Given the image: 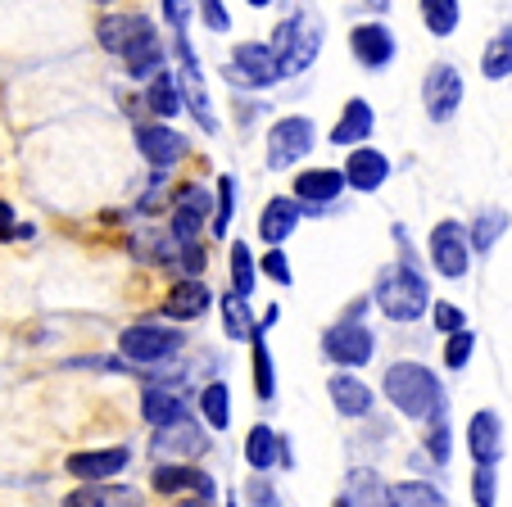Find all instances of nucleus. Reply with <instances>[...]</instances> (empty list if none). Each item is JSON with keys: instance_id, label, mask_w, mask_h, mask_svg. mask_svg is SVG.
I'll use <instances>...</instances> for the list:
<instances>
[{"instance_id": "obj_1", "label": "nucleus", "mask_w": 512, "mask_h": 507, "mask_svg": "<svg viewBox=\"0 0 512 507\" xmlns=\"http://www.w3.org/2000/svg\"><path fill=\"white\" fill-rule=\"evenodd\" d=\"M381 390H386V399L413 421L440 417V408H445V390H440L431 367H422V363H395L386 372V381H381Z\"/></svg>"}, {"instance_id": "obj_2", "label": "nucleus", "mask_w": 512, "mask_h": 507, "mask_svg": "<svg viewBox=\"0 0 512 507\" xmlns=\"http://www.w3.org/2000/svg\"><path fill=\"white\" fill-rule=\"evenodd\" d=\"M322 32H327V23H322L318 10H295L286 23L277 28V37H272V55H277V68L281 77L290 73H304V68L318 59L322 50Z\"/></svg>"}, {"instance_id": "obj_3", "label": "nucleus", "mask_w": 512, "mask_h": 507, "mask_svg": "<svg viewBox=\"0 0 512 507\" xmlns=\"http://www.w3.org/2000/svg\"><path fill=\"white\" fill-rule=\"evenodd\" d=\"M377 304L390 322H417L431 308V290H426L422 272H413L408 263H395L377 281Z\"/></svg>"}, {"instance_id": "obj_4", "label": "nucleus", "mask_w": 512, "mask_h": 507, "mask_svg": "<svg viewBox=\"0 0 512 507\" xmlns=\"http://www.w3.org/2000/svg\"><path fill=\"white\" fill-rule=\"evenodd\" d=\"M313 141H318V132H313V123L304 114H290V118H281V123H272L268 168L272 173H286L290 163H300L304 154H313Z\"/></svg>"}, {"instance_id": "obj_5", "label": "nucleus", "mask_w": 512, "mask_h": 507, "mask_svg": "<svg viewBox=\"0 0 512 507\" xmlns=\"http://www.w3.org/2000/svg\"><path fill=\"white\" fill-rule=\"evenodd\" d=\"M118 349H123L127 363H168V358L182 349V331L173 326H127L118 335Z\"/></svg>"}, {"instance_id": "obj_6", "label": "nucleus", "mask_w": 512, "mask_h": 507, "mask_svg": "<svg viewBox=\"0 0 512 507\" xmlns=\"http://www.w3.org/2000/svg\"><path fill=\"white\" fill-rule=\"evenodd\" d=\"M173 55H177V77H173L177 91L186 96V105H191V114L200 118L204 132H218V118H213V105H209V87H204V73H200V59H195L191 41L177 37Z\"/></svg>"}, {"instance_id": "obj_7", "label": "nucleus", "mask_w": 512, "mask_h": 507, "mask_svg": "<svg viewBox=\"0 0 512 507\" xmlns=\"http://www.w3.org/2000/svg\"><path fill=\"white\" fill-rule=\"evenodd\" d=\"M458 105H463V73H458L454 64H431V73H426L422 82V109L431 123H449V118L458 114Z\"/></svg>"}, {"instance_id": "obj_8", "label": "nucleus", "mask_w": 512, "mask_h": 507, "mask_svg": "<svg viewBox=\"0 0 512 507\" xmlns=\"http://www.w3.org/2000/svg\"><path fill=\"white\" fill-rule=\"evenodd\" d=\"M322 354L336 367H368L372 354H377V340L363 322H336L327 335H322Z\"/></svg>"}, {"instance_id": "obj_9", "label": "nucleus", "mask_w": 512, "mask_h": 507, "mask_svg": "<svg viewBox=\"0 0 512 507\" xmlns=\"http://www.w3.org/2000/svg\"><path fill=\"white\" fill-rule=\"evenodd\" d=\"M431 263L440 277L458 281L467 277V263H472V245H467V231L458 222H440L431 227Z\"/></svg>"}, {"instance_id": "obj_10", "label": "nucleus", "mask_w": 512, "mask_h": 507, "mask_svg": "<svg viewBox=\"0 0 512 507\" xmlns=\"http://www.w3.org/2000/svg\"><path fill=\"white\" fill-rule=\"evenodd\" d=\"M232 77L236 87H277L281 82V68H277V55H272V46H259V41H245V46H236L232 55Z\"/></svg>"}, {"instance_id": "obj_11", "label": "nucleus", "mask_w": 512, "mask_h": 507, "mask_svg": "<svg viewBox=\"0 0 512 507\" xmlns=\"http://www.w3.org/2000/svg\"><path fill=\"white\" fill-rule=\"evenodd\" d=\"M467 453H472L476 467L494 471V462L503 458V421H499V412H490V408L472 412V421H467Z\"/></svg>"}, {"instance_id": "obj_12", "label": "nucleus", "mask_w": 512, "mask_h": 507, "mask_svg": "<svg viewBox=\"0 0 512 507\" xmlns=\"http://www.w3.org/2000/svg\"><path fill=\"white\" fill-rule=\"evenodd\" d=\"M136 145H141V154H145L150 168H173V163H182L186 154H191V141H186L182 132H173V127H164V123L141 127V132H136Z\"/></svg>"}, {"instance_id": "obj_13", "label": "nucleus", "mask_w": 512, "mask_h": 507, "mask_svg": "<svg viewBox=\"0 0 512 507\" xmlns=\"http://www.w3.org/2000/svg\"><path fill=\"white\" fill-rule=\"evenodd\" d=\"M345 186H354V191H363V195H372V191H381L386 186V177H390V159L381 150H372V145H358L354 154L345 159Z\"/></svg>"}, {"instance_id": "obj_14", "label": "nucleus", "mask_w": 512, "mask_h": 507, "mask_svg": "<svg viewBox=\"0 0 512 507\" xmlns=\"http://www.w3.org/2000/svg\"><path fill=\"white\" fill-rule=\"evenodd\" d=\"M209 213H213V195L204 191V186H186L177 209H173V240L177 245H195V231L204 227Z\"/></svg>"}, {"instance_id": "obj_15", "label": "nucleus", "mask_w": 512, "mask_h": 507, "mask_svg": "<svg viewBox=\"0 0 512 507\" xmlns=\"http://www.w3.org/2000/svg\"><path fill=\"white\" fill-rule=\"evenodd\" d=\"M132 462V453L127 449H91V453H73L68 458V476L87 480V485H105L109 476H118V471Z\"/></svg>"}, {"instance_id": "obj_16", "label": "nucleus", "mask_w": 512, "mask_h": 507, "mask_svg": "<svg viewBox=\"0 0 512 507\" xmlns=\"http://www.w3.org/2000/svg\"><path fill=\"white\" fill-rule=\"evenodd\" d=\"M349 46H354V59L363 68H386L390 59H395V37H390L386 23H363V28H354Z\"/></svg>"}, {"instance_id": "obj_17", "label": "nucleus", "mask_w": 512, "mask_h": 507, "mask_svg": "<svg viewBox=\"0 0 512 507\" xmlns=\"http://www.w3.org/2000/svg\"><path fill=\"white\" fill-rule=\"evenodd\" d=\"M145 32H155L145 14H105L100 28H96V37H100V46H105L109 55H127V46L141 41Z\"/></svg>"}, {"instance_id": "obj_18", "label": "nucleus", "mask_w": 512, "mask_h": 507, "mask_svg": "<svg viewBox=\"0 0 512 507\" xmlns=\"http://www.w3.org/2000/svg\"><path fill=\"white\" fill-rule=\"evenodd\" d=\"M290 440H281L277 431H272V426H254L250 435H245V462H250L254 471H268V467H290V462H295V453L286 449Z\"/></svg>"}, {"instance_id": "obj_19", "label": "nucleus", "mask_w": 512, "mask_h": 507, "mask_svg": "<svg viewBox=\"0 0 512 507\" xmlns=\"http://www.w3.org/2000/svg\"><path fill=\"white\" fill-rule=\"evenodd\" d=\"M295 227H300V204L290 200V195H277V200L263 204V213H259V240L263 245L277 249L281 240H290Z\"/></svg>"}, {"instance_id": "obj_20", "label": "nucleus", "mask_w": 512, "mask_h": 507, "mask_svg": "<svg viewBox=\"0 0 512 507\" xmlns=\"http://www.w3.org/2000/svg\"><path fill=\"white\" fill-rule=\"evenodd\" d=\"M209 449V440H204V431L195 426V421H173V426H164V431H155V453H173V458H200V453Z\"/></svg>"}, {"instance_id": "obj_21", "label": "nucleus", "mask_w": 512, "mask_h": 507, "mask_svg": "<svg viewBox=\"0 0 512 507\" xmlns=\"http://www.w3.org/2000/svg\"><path fill=\"white\" fill-rule=\"evenodd\" d=\"M327 394H331V403H336L340 417H368V412H372V390L358 381V376H349V372L331 376Z\"/></svg>"}, {"instance_id": "obj_22", "label": "nucleus", "mask_w": 512, "mask_h": 507, "mask_svg": "<svg viewBox=\"0 0 512 507\" xmlns=\"http://www.w3.org/2000/svg\"><path fill=\"white\" fill-rule=\"evenodd\" d=\"M372 127H377V118H372L368 100H349L345 114H340V123L331 127V141H336V145H354V150H358V145H368Z\"/></svg>"}, {"instance_id": "obj_23", "label": "nucleus", "mask_w": 512, "mask_h": 507, "mask_svg": "<svg viewBox=\"0 0 512 507\" xmlns=\"http://www.w3.org/2000/svg\"><path fill=\"white\" fill-rule=\"evenodd\" d=\"M213 304V290L200 286V281H182V286H173V295H168L164 313L173 317V322H195V317H204Z\"/></svg>"}, {"instance_id": "obj_24", "label": "nucleus", "mask_w": 512, "mask_h": 507, "mask_svg": "<svg viewBox=\"0 0 512 507\" xmlns=\"http://www.w3.org/2000/svg\"><path fill=\"white\" fill-rule=\"evenodd\" d=\"M345 191V173L340 168H309V173L295 177V195L309 204H331Z\"/></svg>"}, {"instance_id": "obj_25", "label": "nucleus", "mask_w": 512, "mask_h": 507, "mask_svg": "<svg viewBox=\"0 0 512 507\" xmlns=\"http://www.w3.org/2000/svg\"><path fill=\"white\" fill-rule=\"evenodd\" d=\"M141 417L150 421L155 431H164V426H173V421H182V417H186V408H182V394L164 390V385H150V390H145V399H141Z\"/></svg>"}, {"instance_id": "obj_26", "label": "nucleus", "mask_w": 512, "mask_h": 507, "mask_svg": "<svg viewBox=\"0 0 512 507\" xmlns=\"http://www.w3.org/2000/svg\"><path fill=\"white\" fill-rule=\"evenodd\" d=\"M64 507H141V494L118 485H82L64 498Z\"/></svg>"}, {"instance_id": "obj_27", "label": "nucleus", "mask_w": 512, "mask_h": 507, "mask_svg": "<svg viewBox=\"0 0 512 507\" xmlns=\"http://www.w3.org/2000/svg\"><path fill=\"white\" fill-rule=\"evenodd\" d=\"M123 64H127V73H132L136 82L164 73V46H159L155 32H145L141 41H132V46H127V55H123Z\"/></svg>"}, {"instance_id": "obj_28", "label": "nucleus", "mask_w": 512, "mask_h": 507, "mask_svg": "<svg viewBox=\"0 0 512 507\" xmlns=\"http://www.w3.org/2000/svg\"><path fill=\"white\" fill-rule=\"evenodd\" d=\"M155 489H159V494H182V489H195L200 498H213L209 476H200V471L182 467V462H173V467H159V471H155Z\"/></svg>"}, {"instance_id": "obj_29", "label": "nucleus", "mask_w": 512, "mask_h": 507, "mask_svg": "<svg viewBox=\"0 0 512 507\" xmlns=\"http://www.w3.org/2000/svg\"><path fill=\"white\" fill-rule=\"evenodd\" d=\"M218 313H223V326H227V335H232V340H254V335H259L250 304H245V299H236L232 290H223V295H218Z\"/></svg>"}, {"instance_id": "obj_30", "label": "nucleus", "mask_w": 512, "mask_h": 507, "mask_svg": "<svg viewBox=\"0 0 512 507\" xmlns=\"http://www.w3.org/2000/svg\"><path fill=\"white\" fill-rule=\"evenodd\" d=\"M345 498H349V507H390V489L381 485L377 471H354Z\"/></svg>"}, {"instance_id": "obj_31", "label": "nucleus", "mask_w": 512, "mask_h": 507, "mask_svg": "<svg viewBox=\"0 0 512 507\" xmlns=\"http://www.w3.org/2000/svg\"><path fill=\"white\" fill-rule=\"evenodd\" d=\"M390 507H449V498L426 480H399L390 489Z\"/></svg>"}, {"instance_id": "obj_32", "label": "nucleus", "mask_w": 512, "mask_h": 507, "mask_svg": "<svg viewBox=\"0 0 512 507\" xmlns=\"http://www.w3.org/2000/svg\"><path fill=\"white\" fill-rule=\"evenodd\" d=\"M200 408H204V421H209L213 431L223 435L227 426H232V390H227L223 381H213V385H204V394H200Z\"/></svg>"}, {"instance_id": "obj_33", "label": "nucleus", "mask_w": 512, "mask_h": 507, "mask_svg": "<svg viewBox=\"0 0 512 507\" xmlns=\"http://www.w3.org/2000/svg\"><path fill=\"white\" fill-rule=\"evenodd\" d=\"M508 222H512L508 209H481V213L472 218V240H467V245H472L476 254H485V249H490L494 240L508 231Z\"/></svg>"}, {"instance_id": "obj_34", "label": "nucleus", "mask_w": 512, "mask_h": 507, "mask_svg": "<svg viewBox=\"0 0 512 507\" xmlns=\"http://www.w3.org/2000/svg\"><path fill=\"white\" fill-rule=\"evenodd\" d=\"M254 286H259V268H254V254L245 240L232 245V295L236 299H250Z\"/></svg>"}, {"instance_id": "obj_35", "label": "nucleus", "mask_w": 512, "mask_h": 507, "mask_svg": "<svg viewBox=\"0 0 512 507\" xmlns=\"http://www.w3.org/2000/svg\"><path fill=\"white\" fill-rule=\"evenodd\" d=\"M458 19H463V5H458V0H422V23L435 37H449V32L458 28Z\"/></svg>"}, {"instance_id": "obj_36", "label": "nucleus", "mask_w": 512, "mask_h": 507, "mask_svg": "<svg viewBox=\"0 0 512 507\" xmlns=\"http://www.w3.org/2000/svg\"><path fill=\"white\" fill-rule=\"evenodd\" d=\"M481 73L490 77V82H503V77L512 73V28H503L499 37L485 46V59H481Z\"/></svg>"}, {"instance_id": "obj_37", "label": "nucleus", "mask_w": 512, "mask_h": 507, "mask_svg": "<svg viewBox=\"0 0 512 507\" xmlns=\"http://www.w3.org/2000/svg\"><path fill=\"white\" fill-rule=\"evenodd\" d=\"M145 100H150V109H155L159 118H173L177 109H182V91H177V82L168 73H155L150 77V87H145Z\"/></svg>"}, {"instance_id": "obj_38", "label": "nucleus", "mask_w": 512, "mask_h": 507, "mask_svg": "<svg viewBox=\"0 0 512 507\" xmlns=\"http://www.w3.org/2000/svg\"><path fill=\"white\" fill-rule=\"evenodd\" d=\"M250 345H254V394H259V399H272V394H277V372H272V354H268L263 331L254 335Z\"/></svg>"}, {"instance_id": "obj_39", "label": "nucleus", "mask_w": 512, "mask_h": 507, "mask_svg": "<svg viewBox=\"0 0 512 507\" xmlns=\"http://www.w3.org/2000/svg\"><path fill=\"white\" fill-rule=\"evenodd\" d=\"M232 204H236V182L232 177H218V204H213V218H209L213 236H227V227H232Z\"/></svg>"}, {"instance_id": "obj_40", "label": "nucleus", "mask_w": 512, "mask_h": 507, "mask_svg": "<svg viewBox=\"0 0 512 507\" xmlns=\"http://www.w3.org/2000/svg\"><path fill=\"white\" fill-rule=\"evenodd\" d=\"M476 354V331L467 326V331L449 335V345H445V367L449 372H458V367H467V358Z\"/></svg>"}, {"instance_id": "obj_41", "label": "nucleus", "mask_w": 512, "mask_h": 507, "mask_svg": "<svg viewBox=\"0 0 512 507\" xmlns=\"http://www.w3.org/2000/svg\"><path fill=\"white\" fill-rule=\"evenodd\" d=\"M132 254H136V259L145 254L150 263H164L168 254H173V245H168L159 231H136V236H132Z\"/></svg>"}, {"instance_id": "obj_42", "label": "nucleus", "mask_w": 512, "mask_h": 507, "mask_svg": "<svg viewBox=\"0 0 512 507\" xmlns=\"http://www.w3.org/2000/svg\"><path fill=\"white\" fill-rule=\"evenodd\" d=\"M494 489H499V476L490 467H476L472 471V498L476 507H494Z\"/></svg>"}, {"instance_id": "obj_43", "label": "nucleus", "mask_w": 512, "mask_h": 507, "mask_svg": "<svg viewBox=\"0 0 512 507\" xmlns=\"http://www.w3.org/2000/svg\"><path fill=\"white\" fill-rule=\"evenodd\" d=\"M263 277L268 281H277V286H290V281H295V272H290V263H286V254H281V249H268V254H263Z\"/></svg>"}, {"instance_id": "obj_44", "label": "nucleus", "mask_w": 512, "mask_h": 507, "mask_svg": "<svg viewBox=\"0 0 512 507\" xmlns=\"http://www.w3.org/2000/svg\"><path fill=\"white\" fill-rule=\"evenodd\" d=\"M435 331H445V335H458V331H467V317H463V308H454V304H435Z\"/></svg>"}, {"instance_id": "obj_45", "label": "nucleus", "mask_w": 512, "mask_h": 507, "mask_svg": "<svg viewBox=\"0 0 512 507\" xmlns=\"http://www.w3.org/2000/svg\"><path fill=\"white\" fill-rule=\"evenodd\" d=\"M426 453L435 458V467H445L449 462V426L445 421H435V431L426 435Z\"/></svg>"}, {"instance_id": "obj_46", "label": "nucleus", "mask_w": 512, "mask_h": 507, "mask_svg": "<svg viewBox=\"0 0 512 507\" xmlns=\"http://www.w3.org/2000/svg\"><path fill=\"white\" fill-rule=\"evenodd\" d=\"M204 23H209V32H227L232 28V14H227V5H218V0H209V5H200Z\"/></svg>"}, {"instance_id": "obj_47", "label": "nucleus", "mask_w": 512, "mask_h": 507, "mask_svg": "<svg viewBox=\"0 0 512 507\" xmlns=\"http://www.w3.org/2000/svg\"><path fill=\"white\" fill-rule=\"evenodd\" d=\"M159 10H164V19L173 23L177 32H182L186 23H191V5H177V0H164V5H159Z\"/></svg>"}, {"instance_id": "obj_48", "label": "nucleus", "mask_w": 512, "mask_h": 507, "mask_svg": "<svg viewBox=\"0 0 512 507\" xmlns=\"http://www.w3.org/2000/svg\"><path fill=\"white\" fill-rule=\"evenodd\" d=\"M10 236H14V209L0 204V240H10Z\"/></svg>"}, {"instance_id": "obj_49", "label": "nucleus", "mask_w": 512, "mask_h": 507, "mask_svg": "<svg viewBox=\"0 0 512 507\" xmlns=\"http://www.w3.org/2000/svg\"><path fill=\"white\" fill-rule=\"evenodd\" d=\"M250 498H254L259 507H268V503H272V489H268V485H250Z\"/></svg>"}, {"instance_id": "obj_50", "label": "nucleus", "mask_w": 512, "mask_h": 507, "mask_svg": "<svg viewBox=\"0 0 512 507\" xmlns=\"http://www.w3.org/2000/svg\"><path fill=\"white\" fill-rule=\"evenodd\" d=\"M331 507H349V498H336V503H331Z\"/></svg>"}]
</instances>
